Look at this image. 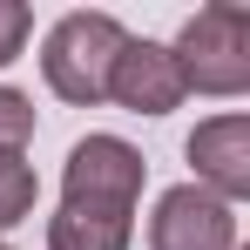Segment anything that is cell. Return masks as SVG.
Here are the masks:
<instances>
[{
	"instance_id": "cell-7",
	"label": "cell",
	"mask_w": 250,
	"mask_h": 250,
	"mask_svg": "<svg viewBox=\"0 0 250 250\" xmlns=\"http://www.w3.org/2000/svg\"><path fill=\"white\" fill-rule=\"evenodd\" d=\"M34 196H41V183H34V169L21 163V149H0V230L27 223L34 216Z\"/></svg>"
},
{
	"instance_id": "cell-2",
	"label": "cell",
	"mask_w": 250,
	"mask_h": 250,
	"mask_svg": "<svg viewBox=\"0 0 250 250\" xmlns=\"http://www.w3.org/2000/svg\"><path fill=\"white\" fill-rule=\"evenodd\" d=\"M176 75H183V95H244L250 88V7L237 0H209L183 21L176 34Z\"/></svg>"
},
{
	"instance_id": "cell-3",
	"label": "cell",
	"mask_w": 250,
	"mask_h": 250,
	"mask_svg": "<svg viewBox=\"0 0 250 250\" xmlns=\"http://www.w3.org/2000/svg\"><path fill=\"white\" fill-rule=\"evenodd\" d=\"M122 47H128V34L115 14H61L41 47V75L61 102L95 108V102H108V75H115Z\"/></svg>"
},
{
	"instance_id": "cell-8",
	"label": "cell",
	"mask_w": 250,
	"mask_h": 250,
	"mask_svg": "<svg viewBox=\"0 0 250 250\" xmlns=\"http://www.w3.org/2000/svg\"><path fill=\"white\" fill-rule=\"evenodd\" d=\"M27 142H34V102L21 88H0V149L27 156Z\"/></svg>"
},
{
	"instance_id": "cell-10",
	"label": "cell",
	"mask_w": 250,
	"mask_h": 250,
	"mask_svg": "<svg viewBox=\"0 0 250 250\" xmlns=\"http://www.w3.org/2000/svg\"><path fill=\"white\" fill-rule=\"evenodd\" d=\"M0 250H7V244H0Z\"/></svg>"
},
{
	"instance_id": "cell-5",
	"label": "cell",
	"mask_w": 250,
	"mask_h": 250,
	"mask_svg": "<svg viewBox=\"0 0 250 250\" xmlns=\"http://www.w3.org/2000/svg\"><path fill=\"white\" fill-rule=\"evenodd\" d=\"M189 163H196V189L237 203L250 196V115H209L189 135Z\"/></svg>"
},
{
	"instance_id": "cell-9",
	"label": "cell",
	"mask_w": 250,
	"mask_h": 250,
	"mask_svg": "<svg viewBox=\"0 0 250 250\" xmlns=\"http://www.w3.org/2000/svg\"><path fill=\"white\" fill-rule=\"evenodd\" d=\"M27 27H34V14H27L21 0H0V68L27 47Z\"/></svg>"
},
{
	"instance_id": "cell-4",
	"label": "cell",
	"mask_w": 250,
	"mask_h": 250,
	"mask_svg": "<svg viewBox=\"0 0 250 250\" xmlns=\"http://www.w3.org/2000/svg\"><path fill=\"white\" fill-rule=\"evenodd\" d=\"M149 250H237V209L196 183H176L156 196Z\"/></svg>"
},
{
	"instance_id": "cell-6",
	"label": "cell",
	"mask_w": 250,
	"mask_h": 250,
	"mask_svg": "<svg viewBox=\"0 0 250 250\" xmlns=\"http://www.w3.org/2000/svg\"><path fill=\"white\" fill-rule=\"evenodd\" d=\"M108 95L122 102L128 115H169L183 102V75H176V54L163 41H128L115 54V75H108Z\"/></svg>"
},
{
	"instance_id": "cell-1",
	"label": "cell",
	"mask_w": 250,
	"mask_h": 250,
	"mask_svg": "<svg viewBox=\"0 0 250 250\" xmlns=\"http://www.w3.org/2000/svg\"><path fill=\"white\" fill-rule=\"evenodd\" d=\"M142 176L149 163L122 135H82L61 169V209L47 216V250H128Z\"/></svg>"
}]
</instances>
